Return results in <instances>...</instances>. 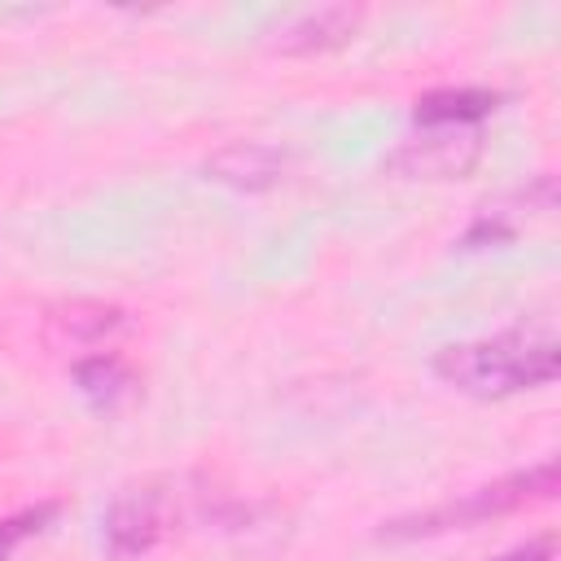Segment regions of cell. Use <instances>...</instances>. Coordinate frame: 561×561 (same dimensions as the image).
I'll list each match as a JSON object with an SVG mask.
<instances>
[{"instance_id": "cell-1", "label": "cell", "mask_w": 561, "mask_h": 561, "mask_svg": "<svg viewBox=\"0 0 561 561\" xmlns=\"http://www.w3.org/2000/svg\"><path fill=\"white\" fill-rule=\"evenodd\" d=\"M561 368L557 333L543 329H508L495 337L451 342L434 355L438 381L469 399H508L535 386H548Z\"/></svg>"}, {"instance_id": "cell-2", "label": "cell", "mask_w": 561, "mask_h": 561, "mask_svg": "<svg viewBox=\"0 0 561 561\" xmlns=\"http://www.w3.org/2000/svg\"><path fill=\"white\" fill-rule=\"evenodd\" d=\"M557 491V460H543L526 473H508L491 486H478L469 491L465 500H451V504H438L430 513H416V517H399L390 522L381 535L390 539H412V535H438V530H451V526H473V522H486V517H500V513H513L522 508L526 500H539V495H552Z\"/></svg>"}, {"instance_id": "cell-3", "label": "cell", "mask_w": 561, "mask_h": 561, "mask_svg": "<svg viewBox=\"0 0 561 561\" xmlns=\"http://www.w3.org/2000/svg\"><path fill=\"white\" fill-rule=\"evenodd\" d=\"M482 153V140L473 127H425L421 136L403 140L386 167L390 171H403L412 180H451V175H465Z\"/></svg>"}, {"instance_id": "cell-4", "label": "cell", "mask_w": 561, "mask_h": 561, "mask_svg": "<svg viewBox=\"0 0 561 561\" xmlns=\"http://www.w3.org/2000/svg\"><path fill=\"white\" fill-rule=\"evenodd\" d=\"M359 22V9H346V4H324V9H302L294 18L280 22L276 31V48L280 53H320V48H333L342 44Z\"/></svg>"}, {"instance_id": "cell-5", "label": "cell", "mask_w": 561, "mask_h": 561, "mask_svg": "<svg viewBox=\"0 0 561 561\" xmlns=\"http://www.w3.org/2000/svg\"><path fill=\"white\" fill-rule=\"evenodd\" d=\"M495 105H500V92H486V88H438L416 96L412 118L421 127H473Z\"/></svg>"}, {"instance_id": "cell-6", "label": "cell", "mask_w": 561, "mask_h": 561, "mask_svg": "<svg viewBox=\"0 0 561 561\" xmlns=\"http://www.w3.org/2000/svg\"><path fill=\"white\" fill-rule=\"evenodd\" d=\"M158 535H162V513H158L153 495H123L105 517V539H110L114 557L145 552V548H153Z\"/></svg>"}, {"instance_id": "cell-7", "label": "cell", "mask_w": 561, "mask_h": 561, "mask_svg": "<svg viewBox=\"0 0 561 561\" xmlns=\"http://www.w3.org/2000/svg\"><path fill=\"white\" fill-rule=\"evenodd\" d=\"M280 167H285V158L267 145H232V149L210 158L215 180L237 184V188H267L280 180Z\"/></svg>"}, {"instance_id": "cell-8", "label": "cell", "mask_w": 561, "mask_h": 561, "mask_svg": "<svg viewBox=\"0 0 561 561\" xmlns=\"http://www.w3.org/2000/svg\"><path fill=\"white\" fill-rule=\"evenodd\" d=\"M75 381H79V390H83L96 408H114V403L131 390V377H127V368H123L114 355L83 359V364L75 368Z\"/></svg>"}, {"instance_id": "cell-9", "label": "cell", "mask_w": 561, "mask_h": 561, "mask_svg": "<svg viewBox=\"0 0 561 561\" xmlns=\"http://www.w3.org/2000/svg\"><path fill=\"white\" fill-rule=\"evenodd\" d=\"M53 517V504H39V508H22V513H13V517H4L0 522V561H9V552L26 539V535H35L44 522Z\"/></svg>"}, {"instance_id": "cell-10", "label": "cell", "mask_w": 561, "mask_h": 561, "mask_svg": "<svg viewBox=\"0 0 561 561\" xmlns=\"http://www.w3.org/2000/svg\"><path fill=\"white\" fill-rule=\"evenodd\" d=\"M500 561H552V543L543 539V543H530V548H517V552H508V557H500Z\"/></svg>"}]
</instances>
